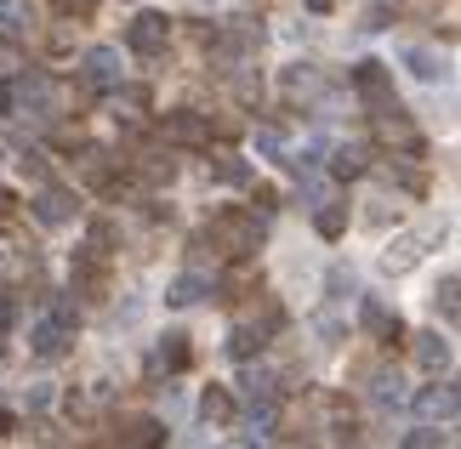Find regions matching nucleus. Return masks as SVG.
I'll return each mask as SVG.
<instances>
[{
    "instance_id": "obj_1",
    "label": "nucleus",
    "mask_w": 461,
    "mask_h": 449,
    "mask_svg": "<svg viewBox=\"0 0 461 449\" xmlns=\"http://www.w3.org/2000/svg\"><path fill=\"white\" fill-rule=\"evenodd\" d=\"M75 330H80V313L68 296H41V313L29 325V353L34 358H63L75 347Z\"/></svg>"
},
{
    "instance_id": "obj_2",
    "label": "nucleus",
    "mask_w": 461,
    "mask_h": 449,
    "mask_svg": "<svg viewBox=\"0 0 461 449\" xmlns=\"http://www.w3.org/2000/svg\"><path fill=\"white\" fill-rule=\"evenodd\" d=\"M200 245H205V250H217V256H234V262L257 256V245H262V222H257V211H240V205L217 211V217H211V228L200 233Z\"/></svg>"
},
{
    "instance_id": "obj_3",
    "label": "nucleus",
    "mask_w": 461,
    "mask_h": 449,
    "mask_svg": "<svg viewBox=\"0 0 461 449\" xmlns=\"http://www.w3.org/2000/svg\"><path fill=\"white\" fill-rule=\"evenodd\" d=\"M109 239H114V228L97 222L92 239L75 250V267H68V279H75V296H86V301H97L103 291H109Z\"/></svg>"
},
{
    "instance_id": "obj_4",
    "label": "nucleus",
    "mask_w": 461,
    "mask_h": 449,
    "mask_svg": "<svg viewBox=\"0 0 461 449\" xmlns=\"http://www.w3.org/2000/svg\"><path fill=\"white\" fill-rule=\"evenodd\" d=\"M370 125H376V142H382V148H399V154H411V159L428 154V142H421L416 120L399 109V97H393V103H382V109H370Z\"/></svg>"
},
{
    "instance_id": "obj_5",
    "label": "nucleus",
    "mask_w": 461,
    "mask_h": 449,
    "mask_svg": "<svg viewBox=\"0 0 461 449\" xmlns=\"http://www.w3.org/2000/svg\"><path fill=\"white\" fill-rule=\"evenodd\" d=\"M12 109H23L34 120H51L58 114V80L46 75V68H17V80H12Z\"/></svg>"
},
{
    "instance_id": "obj_6",
    "label": "nucleus",
    "mask_w": 461,
    "mask_h": 449,
    "mask_svg": "<svg viewBox=\"0 0 461 449\" xmlns=\"http://www.w3.org/2000/svg\"><path fill=\"white\" fill-rule=\"evenodd\" d=\"M166 46H171V17L166 12H137L126 23V51H137V58H159Z\"/></svg>"
},
{
    "instance_id": "obj_7",
    "label": "nucleus",
    "mask_w": 461,
    "mask_h": 449,
    "mask_svg": "<svg viewBox=\"0 0 461 449\" xmlns=\"http://www.w3.org/2000/svg\"><path fill=\"white\" fill-rule=\"evenodd\" d=\"M159 137H166V148H211V125L194 114V109L159 114Z\"/></svg>"
},
{
    "instance_id": "obj_8",
    "label": "nucleus",
    "mask_w": 461,
    "mask_h": 449,
    "mask_svg": "<svg viewBox=\"0 0 461 449\" xmlns=\"http://www.w3.org/2000/svg\"><path fill=\"white\" fill-rule=\"evenodd\" d=\"M120 171H126V166H120L109 148H80V159H75V176H80L86 188H97V193H114L120 188Z\"/></svg>"
},
{
    "instance_id": "obj_9",
    "label": "nucleus",
    "mask_w": 461,
    "mask_h": 449,
    "mask_svg": "<svg viewBox=\"0 0 461 449\" xmlns=\"http://www.w3.org/2000/svg\"><path fill=\"white\" fill-rule=\"evenodd\" d=\"M80 80L92 85V92H114V85L126 80V63H120L114 46H92V51L80 58Z\"/></svg>"
},
{
    "instance_id": "obj_10",
    "label": "nucleus",
    "mask_w": 461,
    "mask_h": 449,
    "mask_svg": "<svg viewBox=\"0 0 461 449\" xmlns=\"http://www.w3.org/2000/svg\"><path fill=\"white\" fill-rule=\"evenodd\" d=\"M353 92L365 97V109H382V103H393V80H387V63H376V58L353 63Z\"/></svg>"
},
{
    "instance_id": "obj_11",
    "label": "nucleus",
    "mask_w": 461,
    "mask_h": 449,
    "mask_svg": "<svg viewBox=\"0 0 461 449\" xmlns=\"http://www.w3.org/2000/svg\"><path fill=\"white\" fill-rule=\"evenodd\" d=\"M359 325L376 336V341H387V347H393V341H404V319H399L393 308H382L376 296H365V301H359Z\"/></svg>"
},
{
    "instance_id": "obj_12",
    "label": "nucleus",
    "mask_w": 461,
    "mask_h": 449,
    "mask_svg": "<svg viewBox=\"0 0 461 449\" xmlns=\"http://www.w3.org/2000/svg\"><path fill=\"white\" fill-rule=\"evenodd\" d=\"M411 404H416V416H421V421H456V409H461V399H456V387H450V382L421 387Z\"/></svg>"
},
{
    "instance_id": "obj_13",
    "label": "nucleus",
    "mask_w": 461,
    "mask_h": 449,
    "mask_svg": "<svg viewBox=\"0 0 461 449\" xmlns=\"http://www.w3.org/2000/svg\"><path fill=\"white\" fill-rule=\"evenodd\" d=\"M279 85H285V97H291V103H303V109L325 97V75H319L313 63H291L285 75H279Z\"/></svg>"
},
{
    "instance_id": "obj_14",
    "label": "nucleus",
    "mask_w": 461,
    "mask_h": 449,
    "mask_svg": "<svg viewBox=\"0 0 461 449\" xmlns=\"http://www.w3.org/2000/svg\"><path fill=\"white\" fill-rule=\"evenodd\" d=\"M411 358H416V370L421 375H445L450 370V341L428 330V336H411Z\"/></svg>"
},
{
    "instance_id": "obj_15",
    "label": "nucleus",
    "mask_w": 461,
    "mask_h": 449,
    "mask_svg": "<svg viewBox=\"0 0 461 449\" xmlns=\"http://www.w3.org/2000/svg\"><path fill=\"white\" fill-rule=\"evenodd\" d=\"M188 370V336H159V347L149 353V375L159 382V375H176Z\"/></svg>"
},
{
    "instance_id": "obj_16",
    "label": "nucleus",
    "mask_w": 461,
    "mask_h": 449,
    "mask_svg": "<svg viewBox=\"0 0 461 449\" xmlns=\"http://www.w3.org/2000/svg\"><path fill=\"white\" fill-rule=\"evenodd\" d=\"M75 193H68V188H46L41 193V200H34V217H41L46 228H63V222H75Z\"/></svg>"
},
{
    "instance_id": "obj_17",
    "label": "nucleus",
    "mask_w": 461,
    "mask_h": 449,
    "mask_svg": "<svg viewBox=\"0 0 461 449\" xmlns=\"http://www.w3.org/2000/svg\"><path fill=\"white\" fill-rule=\"evenodd\" d=\"M109 97H114V125H137V120L149 114V92H143V85H126V80H120Z\"/></svg>"
},
{
    "instance_id": "obj_18",
    "label": "nucleus",
    "mask_w": 461,
    "mask_h": 449,
    "mask_svg": "<svg viewBox=\"0 0 461 449\" xmlns=\"http://www.w3.org/2000/svg\"><path fill=\"white\" fill-rule=\"evenodd\" d=\"M120 444H131V449H154V444H166V427L149 421V416H131V421H120Z\"/></svg>"
},
{
    "instance_id": "obj_19",
    "label": "nucleus",
    "mask_w": 461,
    "mask_h": 449,
    "mask_svg": "<svg viewBox=\"0 0 461 449\" xmlns=\"http://www.w3.org/2000/svg\"><path fill=\"white\" fill-rule=\"evenodd\" d=\"M330 171L342 176V183L365 176V171H370V148H365V142H342V148H336V159H330Z\"/></svg>"
},
{
    "instance_id": "obj_20",
    "label": "nucleus",
    "mask_w": 461,
    "mask_h": 449,
    "mask_svg": "<svg viewBox=\"0 0 461 449\" xmlns=\"http://www.w3.org/2000/svg\"><path fill=\"white\" fill-rule=\"evenodd\" d=\"M200 296H211V279H205V274H176V279H171V291H166L171 308H194Z\"/></svg>"
},
{
    "instance_id": "obj_21",
    "label": "nucleus",
    "mask_w": 461,
    "mask_h": 449,
    "mask_svg": "<svg viewBox=\"0 0 461 449\" xmlns=\"http://www.w3.org/2000/svg\"><path fill=\"white\" fill-rule=\"evenodd\" d=\"M428 239H433V233H411V239H399V245L382 256V267H387V274H404V267H416V262H421V245H428Z\"/></svg>"
},
{
    "instance_id": "obj_22",
    "label": "nucleus",
    "mask_w": 461,
    "mask_h": 449,
    "mask_svg": "<svg viewBox=\"0 0 461 449\" xmlns=\"http://www.w3.org/2000/svg\"><path fill=\"white\" fill-rule=\"evenodd\" d=\"M200 416H205L211 427H228V421H234V399H228V387H205Z\"/></svg>"
},
{
    "instance_id": "obj_23",
    "label": "nucleus",
    "mask_w": 461,
    "mask_h": 449,
    "mask_svg": "<svg viewBox=\"0 0 461 449\" xmlns=\"http://www.w3.org/2000/svg\"><path fill=\"white\" fill-rule=\"evenodd\" d=\"M456 291H461V279H456V274H445V279H438V291H433V308H438V319H445V325H456V319H461Z\"/></svg>"
},
{
    "instance_id": "obj_24",
    "label": "nucleus",
    "mask_w": 461,
    "mask_h": 449,
    "mask_svg": "<svg viewBox=\"0 0 461 449\" xmlns=\"http://www.w3.org/2000/svg\"><path fill=\"white\" fill-rule=\"evenodd\" d=\"M404 63H411L416 80H445V58H433L428 46H411V51H404Z\"/></svg>"
},
{
    "instance_id": "obj_25",
    "label": "nucleus",
    "mask_w": 461,
    "mask_h": 449,
    "mask_svg": "<svg viewBox=\"0 0 461 449\" xmlns=\"http://www.w3.org/2000/svg\"><path fill=\"white\" fill-rule=\"evenodd\" d=\"M262 341H268V330H257V325H234V336H228V353H234V358H257V353H262Z\"/></svg>"
},
{
    "instance_id": "obj_26",
    "label": "nucleus",
    "mask_w": 461,
    "mask_h": 449,
    "mask_svg": "<svg viewBox=\"0 0 461 449\" xmlns=\"http://www.w3.org/2000/svg\"><path fill=\"white\" fill-rule=\"evenodd\" d=\"M313 228H319V239H342V233H348V205H319Z\"/></svg>"
},
{
    "instance_id": "obj_27",
    "label": "nucleus",
    "mask_w": 461,
    "mask_h": 449,
    "mask_svg": "<svg viewBox=\"0 0 461 449\" xmlns=\"http://www.w3.org/2000/svg\"><path fill=\"white\" fill-rule=\"evenodd\" d=\"M23 63L29 58H23V46H17V34H0V85H12Z\"/></svg>"
},
{
    "instance_id": "obj_28",
    "label": "nucleus",
    "mask_w": 461,
    "mask_h": 449,
    "mask_svg": "<svg viewBox=\"0 0 461 449\" xmlns=\"http://www.w3.org/2000/svg\"><path fill=\"white\" fill-rule=\"evenodd\" d=\"M0 23H6L12 34L34 23V0H0Z\"/></svg>"
},
{
    "instance_id": "obj_29",
    "label": "nucleus",
    "mask_w": 461,
    "mask_h": 449,
    "mask_svg": "<svg viewBox=\"0 0 461 449\" xmlns=\"http://www.w3.org/2000/svg\"><path fill=\"white\" fill-rule=\"evenodd\" d=\"M17 330V291H0V336Z\"/></svg>"
},
{
    "instance_id": "obj_30",
    "label": "nucleus",
    "mask_w": 461,
    "mask_h": 449,
    "mask_svg": "<svg viewBox=\"0 0 461 449\" xmlns=\"http://www.w3.org/2000/svg\"><path fill=\"white\" fill-rule=\"evenodd\" d=\"M257 148H262V154H279V148H285V137H279V125H262V131H257Z\"/></svg>"
},
{
    "instance_id": "obj_31",
    "label": "nucleus",
    "mask_w": 461,
    "mask_h": 449,
    "mask_svg": "<svg viewBox=\"0 0 461 449\" xmlns=\"http://www.w3.org/2000/svg\"><path fill=\"white\" fill-rule=\"evenodd\" d=\"M211 171H217V176H222V183H245V176H251V171H245V166H240V159H217V166H211Z\"/></svg>"
},
{
    "instance_id": "obj_32",
    "label": "nucleus",
    "mask_w": 461,
    "mask_h": 449,
    "mask_svg": "<svg viewBox=\"0 0 461 449\" xmlns=\"http://www.w3.org/2000/svg\"><path fill=\"white\" fill-rule=\"evenodd\" d=\"M58 17H92V0H58Z\"/></svg>"
},
{
    "instance_id": "obj_33",
    "label": "nucleus",
    "mask_w": 461,
    "mask_h": 449,
    "mask_svg": "<svg viewBox=\"0 0 461 449\" xmlns=\"http://www.w3.org/2000/svg\"><path fill=\"white\" fill-rule=\"evenodd\" d=\"M404 444H411V449H428V444H438V433H433V421L421 427V433H411V438H404Z\"/></svg>"
},
{
    "instance_id": "obj_34",
    "label": "nucleus",
    "mask_w": 461,
    "mask_h": 449,
    "mask_svg": "<svg viewBox=\"0 0 461 449\" xmlns=\"http://www.w3.org/2000/svg\"><path fill=\"white\" fill-rule=\"evenodd\" d=\"M303 6H308L313 17H325V12H336V6H342V0H303Z\"/></svg>"
},
{
    "instance_id": "obj_35",
    "label": "nucleus",
    "mask_w": 461,
    "mask_h": 449,
    "mask_svg": "<svg viewBox=\"0 0 461 449\" xmlns=\"http://www.w3.org/2000/svg\"><path fill=\"white\" fill-rule=\"evenodd\" d=\"M17 433V421H12V409H0V438H12Z\"/></svg>"
},
{
    "instance_id": "obj_36",
    "label": "nucleus",
    "mask_w": 461,
    "mask_h": 449,
    "mask_svg": "<svg viewBox=\"0 0 461 449\" xmlns=\"http://www.w3.org/2000/svg\"><path fill=\"white\" fill-rule=\"evenodd\" d=\"M0 120H12V92L0 85Z\"/></svg>"
}]
</instances>
